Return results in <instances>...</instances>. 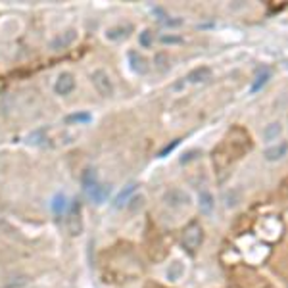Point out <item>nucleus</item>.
<instances>
[{
    "label": "nucleus",
    "mask_w": 288,
    "mask_h": 288,
    "mask_svg": "<svg viewBox=\"0 0 288 288\" xmlns=\"http://www.w3.org/2000/svg\"><path fill=\"white\" fill-rule=\"evenodd\" d=\"M204 242V229L202 225L198 223V221H190V223L186 225L184 229H182L181 233V244L182 248L188 252V254H194Z\"/></svg>",
    "instance_id": "nucleus-1"
},
{
    "label": "nucleus",
    "mask_w": 288,
    "mask_h": 288,
    "mask_svg": "<svg viewBox=\"0 0 288 288\" xmlns=\"http://www.w3.org/2000/svg\"><path fill=\"white\" fill-rule=\"evenodd\" d=\"M90 81H92L96 92H98L100 96H106V98L114 96V83H112L110 75H108L104 69H96V71H92Z\"/></svg>",
    "instance_id": "nucleus-2"
},
{
    "label": "nucleus",
    "mask_w": 288,
    "mask_h": 288,
    "mask_svg": "<svg viewBox=\"0 0 288 288\" xmlns=\"http://www.w3.org/2000/svg\"><path fill=\"white\" fill-rule=\"evenodd\" d=\"M163 202H165V206L173 208V210H181L184 206H188L190 198H188V194L184 190H181V188H171V190H167L163 194Z\"/></svg>",
    "instance_id": "nucleus-3"
},
{
    "label": "nucleus",
    "mask_w": 288,
    "mask_h": 288,
    "mask_svg": "<svg viewBox=\"0 0 288 288\" xmlns=\"http://www.w3.org/2000/svg\"><path fill=\"white\" fill-rule=\"evenodd\" d=\"M75 88V77L71 73H64L58 75V79H56V85H54V90H56V94L60 96H67L71 90Z\"/></svg>",
    "instance_id": "nucleus-4"
},
{
    "label": "nucleus",
    "mask_w": 288,
    "mask_h": 288,
    "mask_svg": "<svg viewBox=\"0 0 288 288\" xmlns=\"http://www.w3.org/2000/svg\"><path fill=\"white\" fill-rule=\"evenodd\" d=\"M75 39H77V31H75V29H67V31L60 33L56 39H52L50 48H52V50H56V52L65 50V48H69V44L73 43Z\"/></svg>",
    "instance_id": "nucleus-5"
},
{
    "label": "nucleus",
    "mask_w": 288,
    "mask_h": 288,
    "mask_svg": "<svg viewBox=\"0 0 288 288\" xmlns=\"http://www.w3.org/2000/svg\"><path fill=\"white\" fill-rule=\"evenodd\" d=\"M69 231L71 235L79 236L83 233V219H81V206L79 202L75 200L73 204V210H71V215H69Z\"/></svg>",
    "instance_id": "nucleus-6"
},
{
    "label": "nucleus",
    "mask_w": 288,
    "mask_h": 288,
    "mask_svg": "<svg viewBox=\"0 0 288 288\" xmlns=\"http://www.w3.org/2000/svg\"><path fill=\"white\" fill-rule=\"evenodd\" d=\"M110 186L108 184H100V182H96L94 186H90L86 194H88V198L92 200L94 204H102L104 200H108V196H110Z\"/></svg>",
    "instance_id": "nucleus-7"
},
{
    "label": "nucleus",
    "mask_w": 288,
    "mask_h": 288,
    "mask_svg": "<svg viewBox=\"0 0 288 288\" xmlns=\"http://www.w3.org/2000/svg\"><path fill=\"white\" fill-rule=\"evenodd\" d=\"M129 62H131V69L139 75H144L150 67L148 60L139 52H129Z\"/></svg>",
    "instance_id": "nucleus-8"
},
{
    "label": "nucleus",
    "mask_w": 288,
    "mask_h": 288,
    "mask_svg": "<svg viewBox=\"0 0 288 288\" xmlns=\"http://www.w3.org/2000/svg\"><path fill=\"white\" fill-rule=\"evenodd\" d=\"M131 33H133V25H118V27H110L106 37L110 41H125Z\"/></svg>",
    "instance_id": "nucleus-9"
},
{
    "label": "nucleus",
    "mask_w": 288,
    "mask_h": 288,
    "mask_svg": "<svg viewBox=\"0 0 288 288\" xmlns=\"http://www.w3.org/2000/svg\"><path fill=\"white\" fill-rule=\"evenodd\" d=\"M137 192V184L135 182H131V184H127V186H123L121 190H119V194L116 196V200H114V208H123L125 204H129V200H131V196Z\"/></svg>",
    "instance_id": "nucleus-10"
},
{
    "label": "nucleus",
    "mask_w": 288,
    "mask_h": 288,
    "mask_svg": "<svg viewBox=\"0 0 288 288\" xmlns=\"http://www.w3.org/2000/svg\"><path fill=\"white\" fill-rule=\"evenodd\" d=\"M263 156H265V160H269V161L282 160V158L286 156V142H278V144H273L271 148H267L265 152H263Z\"/></svg>",
    "instance_id": "nucleus-11"
},
{
    "label": "nucleus",
    "mask_w": 288,
    "mask_h": 288,
    "mask_svg": "<svg viewBox=\"0 0 288 288\" xmlns=\"http://www.w3.org/2000/svg\"><path fill=\"white\" fill-rule=\"evenodd\" d=\"M186 79H188L190 83H206L208 79H212V69L206 67V65H200V67L192 69Z\"/></svg>",
    "instance_id": "nucleus-12"
},
{
    "label": "nucleus",
    "mask_w": 288,
    "mask_h": 288,
    "mask_svg": "<svg viewBox=\"0 0 288 288\" xmlns=\"http://www.w3.org/2000/svg\"><path fill=\"white\" fill-rule=\"evenodd\" d=\"M198 208H200V212L204 215H210L214 212L215 208V202H214V196L210 194V192H200V196H198Z\"/></svg>",
    "instance_id": "nucleus-13"
},
{
    "label": "nucleus",
    "mask_w": 288,
    "mask_h": 288,
    "mask_svg": "<svg viewBox=\"0 0 288 288\" xmlns=\"http://www.w3.org/2000/svg\"><path fill=\"white\" fill-rule=\"evenodd\" d=\"M165 275H167V278L169 280H179V278H182V275H184V265H182V261H171L169 265H167V269H165Z\"/></svg>",
    "instance_id": "nucleus-14"
},
{
    "label": "nucleus",
    "mask_w": 288,
    "mask_h": 288,
    "mask_svg": "<svg viewBox=\"0 0 288 288\" xmlns=\"http://www.w3.org/2000/svg\"><path fill=\"white\" fill-rule=\"evenodd\" d=\"M269 79H271V73H269L267 69H261V71L256 75V79H254L252 86H250V92H252V94H256L257 90H261V88L269 83Z\"/></svg>",
    "instance_id": "nucleus-15"
},
{
    "label": "nucleus",
    "mask_w": 288,
    "mask_h": 288,
    "mask_svg": "<svg viewBox=\"0 0 288 288\" xmlns=\"http://www.w3.org/2000/svg\"><path fill=\"white\" fill-rule=\"evenodd\" d=\"M280 135H282V125H280L278 121H275V123H269V125L265 127V131H263V139H265L267 142L277 140Z\"/></svg>",
    "instance_id": "nucleus-16"
},
{
    "label": "nucleus",
    "mask_w": 288,
    "mask_h": 288,
    "mask_svg": "<svg viewBox=\"0 0 288 288\" xmlns=\"http://www.w3.org/2000/svg\"><path fill=\"white\" fill-rule=\"evenodd\" d=\"M65 206H67V198L64 194H56L52 200V212L54 215H62L65 212Z\"/></svg>",
    "instance_id": "nucleus-17"
},
{
    "label": "nucleus",
    "mask_w": 288,
    "mask_h": 288,
    "mask_svg": "<svg viewBox=\"0 0 288 288\" xmlns=\"http://www.w3.org/2000/svg\"><path fill=\"white\" fill-rule=\"evenodd\" d=\"M92 119V116L88 112H77V114H71L65 118V123H88Z\"/></svg>",
    "instance_id": "nucleus-18"
},
{
    "label": "nucleus",
    "mask_w": 288,
    "mask_h": 288,
    "mask_svg": "<svg viewBox=\"0 0 288 288\" xmlns=\"http://www.w3.org/2000/svg\"><path fill=\"white\" fill-rule=\"evenodd\" d=\"M96 182H98L96 171L94 169H85V173H83V186H85V190H88L90 186H94Z\"/></svg>",
    "instance_id": "nucleus-19"
},
{
    "label": "nucleus",
    "mask_w": 288,
    "mask_h": 288,
    "mask_svg": "<svg viewBox=\"0 0 288 288\" xmlns=\"http://www.w3.org/2000/svg\"><path fill=\"white\" fill-rule=\"evenodd\" d=\"M156 67L160 69L161 73L169 71V56H165V54H158V56H156Z\"/></svg>",
    "instance_id": "nucleus-20"
},
{
    "label": "nucleus",
    "mask_w": 288,
    "mask_h": 288,
    "mask_svg": "<svg viewBox=\"0 0 288 288\" xmlns=\"http://www.w3.org/2000/svg\"><path fill=\"white\" fill-rule=\"evenodd\" d=\"M44 135H46V131H35L27 137V142L29 144H41V142H44Z\"/></svg>",
    "instance_id": "nucleus-21"
},
{
    "label": "nucleus",
    "mask_w": 288,
    "mask_h": 288,
    "mask_svg": "<svg viewBox=\"0 0 288 288\" xmlns=\"http://www.w3.org/2000/svg\"><path fill=\"white\" fill-rule=\"evenodd\" d=\"M154 43V37H152V33L146 29V31L140 33V44L142 46H146V48H150V44Z\"/></svg>",
    "instance_id": "nucleus-22"
},
{
    "label": "nucleus",
    "mask_w": 288,
    "mask_h": 288,
    "mask_svg": "<svg viewBox=\"0 0 288 288\" xmlns=\"http://www.w3.org/2000/svg\"><path fill=\"white\" fill-rule=\"evenodd\" d=\"M160 41L161 43H165V44H179L182 39L181 37H175V35H163Z\"/></svg>",
    "instance_id": "nucleus-23"
},
{
    "label": "nucleus",
    "mask_w": 288,
    "mask_h": 288,
    "mask_svg": "<svg viewBox=\"0 0 288 288\" xmlns=\"http://www.w3.org/2000/svg\"><path fill=\"white\" fill-rule=\"evenodd\" d=\"M177 144H179V139H175V140H173V142H171V144H167V146H165V148L161 150V152H160V154H158V156H160V158H165V156H167L169 152H173V148H175Z\"/></svg>",
    "instance_id": "nucleus-24"
},
{
    "label": "nucleus",
    "mask_w": 288,
    "mask_h": 288,
    "mask_svg": "<svg viewBox=\"0 0 288 288\" xmlns=\"http://www.w3.org/2000/svg\"><path fill=\"white\" fill-rule=\"evenodd\" d=\"M198 154H200L198 150H190V152H186V154H184V156H182V158H181V163H188V161H190V160H194V158H198Z\"/></svg>",
    "instance_id": "nucleus-25"
},
{
    "label": "nucleus",
    "mask_w": 288,
    "mask_h": 288,
    "mask_svg": "<svg viewBox=\"0 0 288 288\" xmlns=\"http://www.w3.org/2000/svg\"><path fill=\"white\" fill-rule=\"evenodd\" d=\"M129 202H131V210H135V212H137L140 206L144 204V198H142V196H137V198H131Z\"/></svg>",
    "instance_id": "nucleus-26"
}]
</instances>
